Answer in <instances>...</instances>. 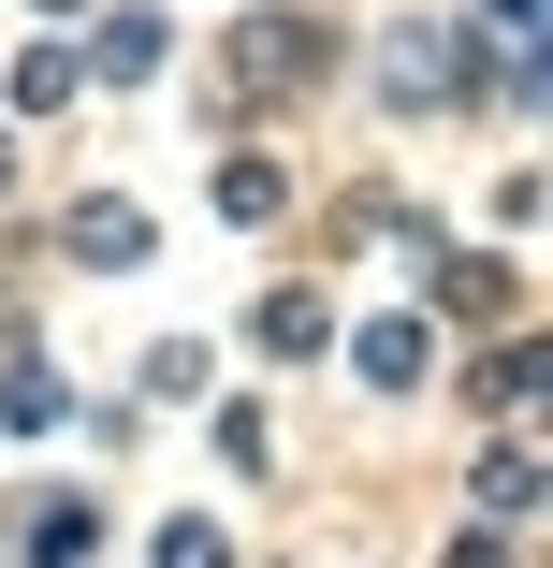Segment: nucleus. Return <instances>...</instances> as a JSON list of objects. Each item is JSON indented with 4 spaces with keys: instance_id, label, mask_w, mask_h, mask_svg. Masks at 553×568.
Instances as JSON below:
<instances>
[{
    "instance_id": "10",
    "label": "nucleus",
    "mask_w": 553,
    "mask_h": 568,
    "mask_svg": "<svg viewBox=\"0 0 553 568\" xmlns=\"http://www.w3.org/2000/svg\"><path fill=\"white\" fill-rule=\"evenodd\" d=\"M0 423H16V437H44V423H59V379H44V365H16V394H0Z\"/></svg>"
},
{
    "instance_id": "7",
    "label": "nucleus",
    "mask_w": 553,
    "mask_h": 568,
    "mask_svg": "<svg viewBox=\"0 0 553 568\" xmlns=\"http://www.w3.org/2000/svg\"><path fill=\"white\" fill-rule=\"evenodd\" d=\"M263 351H320V292H263Z\"/></svg>"
},
{
    "instance_id": "5",
    "label": "nucleus",
    "mask_w": 553,
    "mask_h": 568,
    "mask_svg": "<svg viewBox=\"0 0 553 568\" xmlns=\"http://www.w3.org/2000/svg\"><path fill=\"white\" fill-rule=\"evenodd\" d=\"M437 306L452 321H510V263H437Z\"/></svg>"
},
{
    "instance_id": "1",
    "label": "nucleus",
    "mask_w": 553,
    "mask_h": 568,
    "mask_svg": "<svg viewBox=\"0 0 553 568\" xmlns=\"http://www.w3.org/2000/svg\"><path fill=\"white\" fill-rule=\"evenodd\" d=\"M481 59H467V30H437V16H408L393 44H379V102H408V118H422V102H452Z\"/></svg>"
},
{
    "instance_id": "6",
    "label": "nucleus",
    "mask_w": 553,
    "mask_h": 568,
    "mask_svg": "<svg viewBox=\"0 0 553 568\" xmlns=\"http://www.w3.org/2000/svg\"><path fill=\"white\" fill-rule=\"evenodd\" d=\"M277 190H291L277 161H218V219H277Z\"/></svg>"
},
{
    "instance_id": "9",
    "label": "nucleus",
    "mask_w": 553,
    "mask_h": 568,
    "mask_svg": "<svg viewBox=\"0 0 553 568\" xmlns=\"http://www.w3.org/2000/svg\"><path fill=\"white\" fill-rule=\"evenodd\" d=\"M102 59H117V73H146V59H161V16H146V0H132V16H102Z\"/></svg>"
},
{
    "instance_id": "2",
    "label": "nucleus",
    "mask_w": 553,
    "mask_h": 568,
    "mask_svg": "<svg viewBox=\"0 0 553 568\" xmlns=\"http://www.w3.org/2000/svg\"><path fill=\"white\" fill-rule=\"evenodd\" d=\"M320 59H336V44H320V16H234V44H218V73H234V88H306Z\"/></svg>"
},
{
    "instance_id": "13",
    "label": "nucleus",
    "mask_w": 553,
    "mask_h": 568,
    "mask_svg": "<svg viewBox=\"0 0 553 568\" xmlns=\"http://www.w3.org/2000/svg\"><path fill=\"white\" fill-rule=\"evenodd\" d=\"M0 190H16V146H0Z\"/></svg>"
},
{
    "instance_id": "12",
    "label": "nucleus",
    "mask_w": 553,
    "mask_h": 568,
    "mask_svg": "<svg viewBox=\"0 0 553 568\" xmlns=\"http://www.w3.org/2000/svg\"><path fill=\"white\" fill-rule=\"evenodd\" d=\"M161 568H234V539L218 525H161Z\"/></svg>"
},
{
    "instance_id": "3",
    "label": "nucleus",
    "mask_w": 553,
    "mask_h": 568,
    "mask_svg": "<svg viewBox=\"0 0 553 568\" xmlns=\"http://www.w3.org/2000/svg\"><path fill=\"white\" fill-rule=\"evenodd\" d=\"M350 365H365L379 394H408V379L437 365V321H408V306H393V321H365V351H350Z\"/></svg>"
},
{
    "instance_id": "8",
    "label": "nucleus",
    "mask_w": 553,
    "mask_h": 568,
    "mask_svg": "<svg viewBox=\"0 0 553 568\" xmlns=\"http://www.w3.org/2000/svg\"><path fill=\"white\" fill-rule=\"evenodd\" d=\"M73 73H88V59H59V44H30V59H16V102L44 118V102H73Z\"/></svg>"
},
{
    "instance_id": "11",
    "label": "nucleus",
    "mask_w": 553,
    "mask_h": 568,
    "mask_svg": "<svg viewBox=\"0 0 553 568\" xmlns=\"http://www.w3.org/2000/svg\"><path fill=\"white\" fill-rule=\"evenodd\" d=\"M88 539H102V525H88V510H44V525H30V568H73V554H88Z\"/></svg>"
},
{
    "instance_id": "4",
    "label": "nucleus",
    "mask_w": 553,
    "mask_h": 568,
    "mask_svg": "<svg viewBox=\"0 0 553 568\" xmlns=\"http://www.w3.org/2000/svg\"><path fill=\"white\" fill-rule=\"evenodd\" d=\"M73 263H146V219L132 204H73Z\"/></svg>"
}]
</instances>
